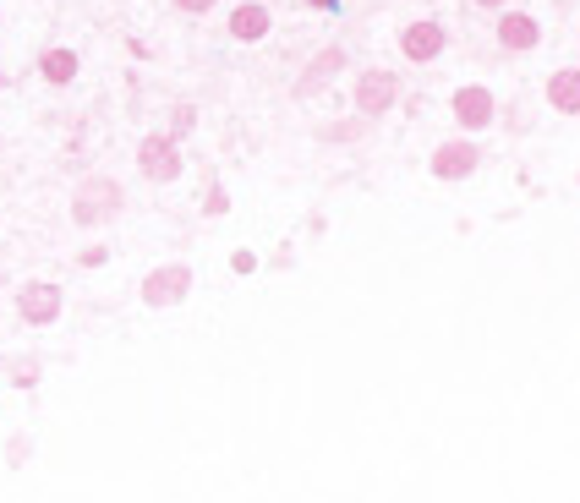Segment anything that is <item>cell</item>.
<instances>
[{"mask_svg": "<svg viewBox=\"0 0 580 503\" xmlns=\"http://www.w3.org/2000/svg\"><path fill=\"white\" fill-rule=\"evenodd\" d=\"M477 6H504V0H477Z\"/></svg>", "mask_w": 580, "mask_h": 503, "instance_id": "e0dca14e", "label": "cell"}, {"mask_svg": "<svg viewBox=\"0 0 580 503\" xmlns=\"http://www.w3.org/2000/svg\"><path fill=\"white\" fill-rule=\"evenodd\" d=\"M192 121H197L192 110H176V121H170V137H187V132H192Z\"/></svg>", "mask_w": 580, "mask_h": 503, "instance_id": "5bb4252c", "label": "cell"}, {"mask_svg": "<svg viewBox=\"0 0 580 503\" xmlns=\"http://www.w3.org/2000/svg\"><path fill=\"white\" fill-rule=\"evenodd\" d=\"M477 170V148L471 143H444L433 154V175H444V181H460V175Z\"/></svg>", "mask_w": 580, "mask_h": 503, "instance_id": "30bf717a", "label": "cell"}, {"mask_svg": "<svg viewBox=\"0 0 580 503\" xmlns=\"http://www.w3.org/2000/svg\"><path fill=\"white\" fill-rule=\"evenodd\" d=\"M455 121L471 126V132H477V126H487V121H493V93L477 88V83L460 88V93H455Z\"/></svg>", "mask_w": 580, "mask_h": 503, "instance_id": "ba28073f", "label": "cell"}, {"mask_svg": "<svg viewBox=\"0 0 580 503\" xmlns=\"http://www.w3.org/2000/svg\"><path fill=\"white\" fill-rule=\"evenodd\" d=\"M548 104L559 115H580V72L575 66H564V72L548 77Z\"/></svg>", "mask_w": 580, "mask_h": 503, "instance_id": "8fae6325", "label": "cell"}, {"mask_svg": "<svg viewBox=\"0 0 580 503\" xmlns=\"http://www.w3.org/2000/svg\"><path fill=\"white\" fill-rule=\"evenodd\" d=\"M394 99H400V77L389 66H373V72L356 77V110L362 115H384V110H394Z\"/></svg>", "mask_w": 580, "mask_h": 503, "instance_id": "6da1fadb", "label": "cell"}, {"mask_svg": "<svg viewBox=\"0 0 580 503\" xmlns=\"http://www.w3.org/2000/svg\"><path fill=\"white\" fill-rule=\"evenodd\" d=\"M187 285H192V274H187V268H159V274L148 279V290H143V296L154 301V307H165V301H181V296H187Z\"/></svg>", "mask_w": 580, "mask_h": 503, "instance_id": "7c38bea8", "label": "cell"}, {"mask_svg": "<svg viewBox=\"0 0 580 503\" xmlns=\"http://www.w3.org/2000/svg\"><path fill=\"white\" fill-rule=\"evenodd\" d=\"M269 28H274V17H269L263 0H247V6L230 11V39H241V44H258Z\"/></svg>", "mask_w": 580, "mask_h": 503, "instance_id": "8992f818", "label": "cell"}, {"mask_svg": "<svg viewBox=\"0 0 580 503\" xmlns=\"http://www.w3.org/2000/svg\"><path fill=\"white\" fill-rule=\"evenodd\" d=\"M301 6H318V11H334L340 0H301Z\"/></svg>", "mask_w": 580, "mask_h": 503, "instance_id": "2e32d148", "label": "cell"}, {"mask_svg": "<svg viewBox=\"0 0 580 503\" xmlns=\"http://www.w3.org/2000/svg\"><path fill=\"white\" fill-rule=\"evenodd\" d=\"M340 66H345V50H340V44H329V50H318V55H312V66H307V72H301L296 93H301V99H307V93H323V88L334 83V77H340Z\"/></svg>", "mask_w": 580, "mask_h": 503, "instance_id": "5b68a950", "label": "cell"}, {"mask_svg": "<svg viewBox=\"0 0 580 503\" xmlns=\"http://www.w3.org/2000/svg\"><path fill=\"white\" fill-rule=\"evenodd\" d=\"M208 6H219V0H176V11H208Z\"/></svg>", "mask_w": 580, "mask_h": 503, "instance_id": "9a60e30c", "label": "cell"}, {"mask_svg": "<svg viewBox=\"0 0 580 503\" xmlns=\"http://www.w3.org/2000/svg\"><path fill=\"white\" fill-rule=\"evenodd\" d=\"M444 44H449V33L438 28V22H405V33H400V55L405 61H438L444 55Z\"/></svg>", "mask_w": 580, "mask_h": 503, "instance_id": "3957f363", "label": "cell"}, {"mask_svg": "<svg viewBox=\"0 0 580 503\" xmlns=\"http://www.w3.org/2000/svg\"><path fill=\"white\" fill-rule=\"evenodd\" d=\"M115 214V186L110 181H88L83 192H77V219L83 225H99V219Z\"/></svg>", "mask_w": 580, "mask_h": 503, "instance_id": "9c48e42d", "label": "cell"}, {"mask_svg": "<svg viewBox=\"0 0 580 503\" xmlns=\"http://www.w3.org/2000/svg\"><path fill=\"white\" fill-rule=\"evenodd\" d=\"M17 312L28 323H55V312H61V290H55V285H28L17 296Z\"/></svg>", "mask_w": 580, "mask_h": 503, "instance_id": "52a82bcc", "label": "cell"}, {"mask_svg": "<svg viewBox=\"0 0 580 503\" xmlns=\"http://www.w3.org/2000/svg\"><path fill=\"white\" fill-rule=\"evenodd\" d=\"M498 44H504V50H537L542 44V22L537 17H526V11H504V17H498Z\"/></svg>", "mask_w": 580, "mask_h": 503, "instance_id": "277c9868", "label": "cell"}, {"mask_svg": "<svg viewBox=\"0 0 580 503\" xmlns=\"http://www.w3.org/2000/svg\"><path fill=\"white\" fill-rule=\"evenodd\" d=\"M137 165H143L148 181H176L181 175V154H176V137H143V148H137Z\"/></svg>", "mask_w": 580, "mask_h": 503, "instance_id": "7a4b0ae2", "label": "cell"}, {"mask_svg": "<svg viewBox=\"0 0 580 503\" xmlns=\"http://www.w3.org/2000/svg\"><path fill=\"white\" fill-rule=\"evenodd\" d=\"M39 72H44V83L66 88L77 77V50H44L39 55Z\"/></svg>", "mask_w": 580, "mask_h": 503, "instance_id": "4fadbf2b", "label": "cell"}]
</instances>
